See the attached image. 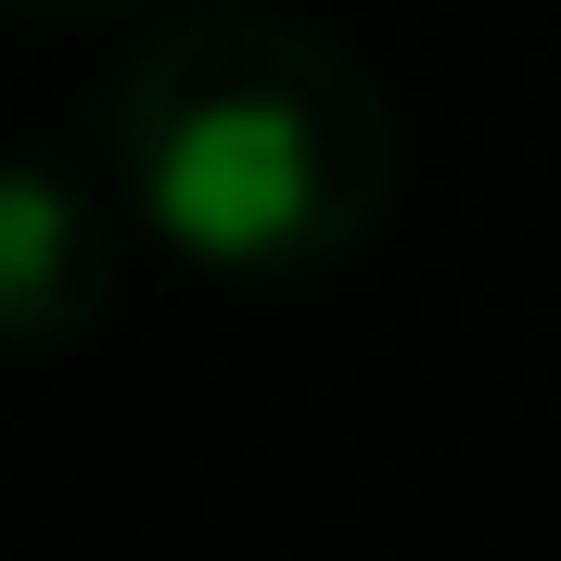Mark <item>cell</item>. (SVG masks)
<instances>
[{"instance_id":"cell-1","label":"cell","mask_w":561,"mask_h":561,"mask_svg":"<svg viewBox=\"0 0 561 561\" xmlns=\"http://www.w3.org/2000/svg\"><path fill=\"white\" fill-rule=\"evenodd\" d=\"M115 192L153 243L230 280L345 268L396 205L383 77L294 13H179L103 103Z\"/></svg>"},{"instance_id":"cell-2","label":"cell","mask_w":561,"mask_h":561,"mask_svg":"<svg viewBox=\"0 0 561 561\" xmlns=\"http://www.w3.org/2000/svg\"><path fill=\"white\" fill-rule=\"evenodd\" d=\"M115 294V205L65 167H0V357L77 345Z\"/></svg>"},{"instance_id":"cell-3","label":"cell","mask_w":561,"mask_h":561,"mask_svg":"<svg viewBox=\"0 0 561 561\" xmlns=\"http://www.w3.org/2000/svg\"><path fill=\"white\" fill-rule=\"evenodd\" d=\"M13 13H128V0H13Z\"/></svg>"}]
</instances>
